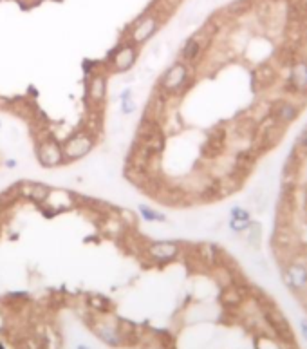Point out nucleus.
Here are the masks:
<instances>
[{
    "label": "nucleus",
    "instance_id": "24",
    "mask_svg": "<svg viewBox=\"0 0 307 349\" xmlns=\"http://www.w3.org/2000/svg\"><path fill=\"white\" fill-rule=\"evenodd\" d=\"M300 331H302V337L307 340V318H302V320H300Z\"/></svg>",
    "mask_w": 307,
    "mask_h": 349
},
{
    "label": "nucleus",
    "instance_id": "3",
    "mask_svg": "<svg viewBox=\"0 0 307 349\" xmlns=\"http://www.w3.org/2000/svg\"><path fill=\"white\" fill-rule=\"evenodd\" d=\"M186 82H188L186 64H184V62H177V64H174L163 74V78H161V87H163V91L174 94V92L181 91V87H183Z\"/></svg>",
    "mask_w": 307,
    "mask_h": 349
},
{
    "label": "nucleus",
    "instance_id": "16",
    "mask_svg": "<svg viewBox=\"0 0 307 349\" xmlns=\"http://www.w3.org/2000/svg\"><path fill=\"white\" fill-rule=\"evenodd\" d=\"M199 257L203 259V262H206L210 268L219 264V252L215 250V246L212 244H201L199 246Z\"/></svg>",
    "mask_w": 307,
    "mask_h": 349
},
{
    "label": "nucleus",
    "instance_id": "13",
    "mask_svg": "<svg viewBox=\"0 0 307 349\" xmlns=\"http://www.w3.org/2000/svg\"><path fill=\"white\" fill-rule=\"evenodd\" d=\"M20 194L27 199H33V201H36V203H42L49 194H51V190H49L45 185H40V183H22Z\"/></svg>",
    "mask_w": 307,
    "mask_h": 349
},
{
    "label": "nucleus",
    "instance_id": "7",
    "mask_svg": "<svg viewBox=\"0 0 307 349\" xmlns=\"http://www.w3.org/2000/svg\"><path fill=\"white\" fill-rule=\"evenodd\" d=\"M38 159L44 167H58L65 161L64 148L54 141V139H45L38 147Z\"/></svg>",
    "mask_w": 307,
    "mask_h": 349
},
{
    "label": "nucleus",
    "instance_id": "14",
    "mask_svg": "<svg viewBox=\"0 0 307 349\" xmlns=\"http://www.w3.org/2000/svg\"><path fill=\"white\" fill-rule=\"evenodd\" d=\"M201 51H203L201 40L197 38V36H191V38H188L186 42H184L183 49H181V58L190 64V62H196V60L199 58Z\"/></svg>",
    "mask_w": 307,
    "mask_h": 349
},
{
    "label": "nucleus",
    "instance_id": "19",
    "mask_svg": "<svg viewBox=\"0 0 307 349\" xmlns=\"http://www.w3.org/2000/svg\"><path fill=\"white\" fill-rule=\"evenodd\" d=\"M139 214L147 222L166 221V215H164V214H161V212L154 210V208H150V207H145V205H141V207H139Z\"/></svg>",
    "mask_w": 307,
    "mask_h": 349
},
{
    "label": "nucleus",
    "instance_id": "15",
    "mask_svg": "<svg viewBox=\"0 0 307 349\" xmlns=\"http://www.w3.org/2000/svg\"><path fill=\"white\" fill-rule=\"evenodd\" d=\"M213 277H215V281L219 282L222 288H228V286L235 284V277H233V273L230 271L228 266H222V264L213 266Z\"/></svg>",
    "mask_w": 307,
    "mask_h": 349
},
{
    "label": "nucleus",
    "instance_id": "1",
    "mask_svg": "<svg viewBox=\"0 0 307 349\" xmlns=\"http://www.w3.org/2000/svg\"><path fill=\"white\" fill-rule=\"evenodd\" d=\"M280 273H282L284 284L293 291H302L307 288V264L298 261H289L280 266Z\"/></svg>",
    "mask_w": 307,
    "mask_h": 349
},
{
    "label": "nucleus",
    "instance_id": "4",
    "mask_svg": "<svg viewBox=\"0 0 307 349\" xmlns=\"http://www.w3.org/2000/svg\"><path fill=\"white\" fill-rule=\"evenodd\" d=\"M108 56H112V58H114V60H112V64H114V69H116V72H127V71H130V69L134 67V64H136V60H137L136 44L128 42V44L120 45V47L114 49V51H112Z\"/></svg>",
    "mask_w": 307,
    "mask_h": 349
},
{
    "label": "nucleus",
    "instance_id": "11",
    "mask_svg": "<svg viewBox=\"0 0 307 349\" xmlns=\"http://www.w3.org/2000/svg\"><path fill=\"white\" fill-rule=\"evenodd\" d=\"M246 291L237 284H232L224 288L222 295H220V301L226 308H232V310H237V308H242L244 301H246Z\"/></svg>",
    "mask_w": 307,
    "mask_h": 349
},
{
    "label": "nucleus",
    "instance_id": "28",
    "mask_svg": "<svg viewBox=\"0 0 307 349\" xmlns=\"http://www.w3.org/2000/svg\"><path fill=\"white\" fill-rule=\"evenodd\" d=\"M0 349H6V347H4V345H2V344H0Z\"/></svg>",
    "mask_w": 307,
    "mask_h": 349
},
{
    "label": "nucleus",
    "instance_id": "6",
    "mask_svg": "<svg viewBox=\"0 0 307 349\" xmlns=\"http://www.w3.org/2000/svg\"><path fill=\"white\" fill-rule=\"evenodd\" d=\"M159 28V18L156 15H147L141 20H137L134 29H132L130 42L132 44H143L147 40H150L154 36V33Z\"/></svg>",
    "mask_w": 307,
    "mask_h": 349
},
{
    "label": "nucleus",
    "instance_id": "10",
    "mask_svg": "<svg viewBox=\"0 0 307 349\" xmlns=\"http://www.w3.org/2000/svg\"><path fill=\"white\" fill-rule=\"evenodd\" d=\"M289 85L295 92L305 94L307 92V60H295L289 72Z\"/></svg>",
    "mask_w": 307,
    "mask_h": 349
},
{
    "label": "nucleus",
    "instance_id": "2",
    "mask_svg": "<svg viewBox=\"0 0 307 349\" xmlns=\"http://www.w3.org/2000/svg\"><path fill=\"white\" fill-rule=\"evenodd\" d=\"M262 311H264V320H266L267 324H269V328L275 331L276 337H280L282 342L293 344V342H295V335H293V330H291V326H289V322H287V318L284 317L276 308H273V306H266Z\"/></svg>",
    "mask_w": 307,
    "mask_h": 349
},
{
    "label": "nucleus",
    "instance_id": "9",
    "mask_svg": "<svg viewBox=\"0 0 307 349\" xmlns=\"http://www.w3.org/2000/svg\"><path fill=\"white\" fill-rule=\"evenodd\" d=\"M298 112H300L298 105L291 104V102H278V104L273 107L271 118L276 125L286 127V125H289V123H293L296 118H298Z\"/></svg>",
    "mask_w": 307,
    "mask_h": 349
},
{
    "label": "nucleus",
    "instance_id": "27",
    "mask_svg": "<svg viewBox=\"0 0 307 349\" xmlns=\"http://www.w3.org/2000/svg\"><path fill=\"white\" fill-rule=\"evenodd\" d=\"M78 349H89V347H85V345H78Z\"/></svg>",
    "mask_w": 307,
    "mask_h": 349
},
{
    "label": "nucleus",
    "instance_id": "17",
    "mask_svg": "<svg viewBox=\"0 0 307 349\" xmlns=\"http://www.w3.org/2000/svg\"><path fill=\"white\" fill-rule=\"evenodd\" d=\"M98 337L103 342H107L108 345H118L121 342L118 331L114 328H110V326H101L100 330H98Z\"/></svg>",
    "mask_w": 307,
    "mask_h": 349
},
{
    "label": "nucleus",
    "instance_id": "8",
    "mask_svg": "<svg viewBox=\"0 0 307 349\" xmlns=\"http://www.w3.org/2000/svg\"><path fill=\"white\" fill-rule=\"evenodd\" d=\"M147 254L156 262H170L179 255V244L174 241H156L147 248Z\"/></svg>",
    "mask_w": 307,
    "mask_h": 349
},
{
    "label": "nucleus",
    "instance_id": "18",
    "mask_svg": "<svg viewBox=\"0 0 307 349\" xmlns=\"http://www.w3.org/2000/svg\"><path fill=\"white\" fill-rule=\"evenodd\" d=\"M249 230V235H247V242L259 250L260 248V242H262V225L260 222H252V227L247 228Z\"/></svg>",
    "mask_w": 307,
    "mask_h": 349
},
{
    "label": "nucleus",
    "instance_id": "5",
    "mask_svg": "<svg viewBox=\"0 0 307 349\" xmlns=\"http://www.w3.org/2000/svg\"><path fill=\"white\" fill-rule=\"evenodd\" d=\"M94 147V139L89 134H76L67 139L64 147L65 159H80L87 156Z\"/></svg>",
    "mask_w": 307,
    "mask_h": 349
},
{
    "label": "nucleus",
    "instance_id": "25",
    "mask_svg": "<svg viewBox=\"0 0 307 349\" xmlns=\"http://www.w3.org/2000/svg\"><path fill=\"white\" fill-rule=\"evenodd\" d=\"M125 99H130V91H128V89L120 94V102H125Z\"/></svg>",
    "mask_w": 307,
    "mask_h": 349
},
{
    "label": "nucleus",
    "instance_id": "26",
    "mask_svg": "<svg viewBox=\"0 0 307 349\" xmlns=\"http://www.w3.org/2000/svg\"><path fill=\"white\" fill-rule=\"evenodd\" d=\"M15 165H16V161H13V159H9V161H8V167H9V168H13Z\"/></svg>",
    "mask_w": 307,
    "mask_h": 349
},
{
    "label": "nucleus",
    "instance_id": "23",
    "mask_svg": "<svg viewBox=\"0 0 307 349\" xmlns=\"http://www.w3.org/2000/svg\"><path fill=\"white\" fill-rule=\"evenodd\" d=\"M121 104H123V107H121V112H123V114H130V112H134V109H136V105H134L132 99H125Z\"/></svg>",
    "mask_w": 307,
    "mask_h": 349
},
{
    "label": "nucleus",
    "instance_id": "21",
    "mask_svg": "<svg viewBox=\"0 0 307 349\" xmlns=\"http://www.w3.org/2000/svg\"><path fill=\"white\" fill-rule=\"evenodd\" d=\"M249 227H252V221H235V219H230V230L235 232V234H242Z\"/></svg>",
    "mask_w": 307,
    "mask_h": 349
},
{
    "label": "nucleus",
    "instance_id": "29",
    "mask_svg": "<svg viewBox=\"0 0 307 349\" xmlns=\"http://www.w3.org/2000/svg\"><path fill=\"white\" fill-rule=\"evenodd\" d=\"M305 214H307V203H305Z\"/></svg>",
    "mask_w": 307,
    "mask_h": 349
},
{
    "label": "nucleus",
    "instance_id": "22",
    "mask_svg": "<svg viewBox=\"0 0 307 349\" xmlns=\"http://www.w3.org/2000/svg\"><path fill=\"white\" fill-rule=\"evenodd\" d=\"M295 148H298L300 152H305L307 154V127L300 132L298 139H296V143H295Z\"/></svg>",
    "mask_w": 307,
    "mask_h": 349
},
{
    "label": "nucleus",
    "instance_id": "12",
    "mask_svg": "<svg viewBox=\"0 0 307 349\" xmlns=\"http://www.w3.org/2000/svg\"><path fill=\"white\" fill-rule=\"evenodd\" d=\"M87 94L94 104L103 102L105 94H107V78H105L103 74H98V72H94L92 76H89Z\"/></svg>",
    "mask_w": 307,
    "mask_h": 349
},
{
    "label": "nucleus",
    "instance_id": "20",
    "mask_svg": "<svg viewBox=\"0 0 307 349\" xmlns=\"http://www.w3.org/2000/svg\"><path fill=\"white\" fill-rule=\"evenodd\" d=\"M230 215H232V219H235V221H252L249 212H247L246 208H240V207H233Z\"/></svg>",
    "mask_w": 307,
    "mask_h": 349
}]
</instances>
